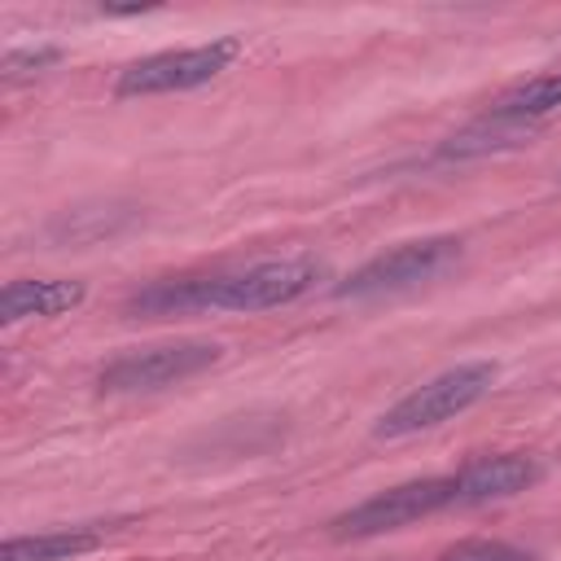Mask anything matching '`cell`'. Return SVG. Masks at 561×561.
Masks as SVG:
<instances>
[{
  "mask_svg": "<svg viewBox=\"0 0 561 561\" xmlns=\"http://www.w3.org/2000/svg\"><path fill=\"white\" fill-rule=\"evenodd\" d=\"M460 259V237H421V241H399L386 254L359 263L346 280L333 285L337 298H377L394 289H412L421 280H434Z\"/></svg>",
  "mask_w": 561,
  "mask_h": 561,
  "instance_id": "6",
  "label": "cell"
},
{
  "mask_svg": "<svg viewBox=\"0 0 561 561\" xmlns=\"http://www.w3.org/2000/svg\"><path fill=\"white\" fill-rule=\"evenodd\" d=\"M495 381V364L491 359H469L456 364L438 377H430L425 386H416L412 394H403L390 412H381V421L373 425V438H408L421 430H434L460 412H469Z\"/></svg>",
  "mask_w": 561,
  "mask_h": 561,
  "instance_id": "2",
  "label": "cell"
},
{
  "mask_svg": "<svg viewBox=\"0 0 561 561\" xmlns=\"http://www.w3.org/2000/svg\"><path fill=\"white\" fill-rule=\"evenodd\" d=\"M105 543L101 526H70V530H44V535H13L0 548V561H75Z\"/></svg>",
  "mask_w": 561,
  "mask_h": 561,
  "instance_id": "10",
  "label": "cell"
},
{
  "mask_svg": "<svg viewBox=\"0 0 561 561\" xmlns=\"http://www.w3.org/2000/svg\"><path fill=\"white\" fill-rule=\"evenodd\" d=\"M324 280V263L311 254H285L263 259L237 272L215 276H180V280H153L149 289L131 294V316H193V311H267L285 307Z\"/></svg>",
  "mask_w": 561,
  "mask_h": 561,
  "instance_id": "1",
  "label": "cell"
},
{
  "mask_svg": "<svg viewBox=\"0 0 561 561\" xmlns=\"http://www.w3.org/2000/svg\"><path fill=\"white\" fill-rule=\"evenodd\" d=\"M535 131H539V123H513V118H491V114H482L478 123H469V127L451 131L447 140H438L434 158H438V162H473V158H491V153L530 145Z\"/></svg>",
  "mask_w": 561,
  "mask_h": 561,
  "instance_id": "8",
  "label": "cell"
},
{
  "mask_svg": "<svg viewBox=\"0 0 561 561\" xmlns=\"http://www.w3.org/2000/svg\"><path fill=\"white\" fill-rule=\"evenodd\" d=\"M438 561H535V557L504 539H460L447 552H438Z\"/></svg>",
  "mask_w": 561,
  "mask_h": 561,
  "instance_id": "12",
  "label": "cell"
},
{
  "mask_svg": "<svg viewBox=\"0 0 561 561\" xmlns=\"http://www.w3.org/2000/svg\"><path fill=\"white\" fill-rule=\"evenodd\" d=\"M224 359L219 342H202V337H180V342H158V346H140L127 351L118 359H110L96 377L101 390L110 394H136V390H162L175 381H188L197 373H206L210 364Z\"/></svg>",
  "mask_w": 561,
  "mask_h": 561,
  "instance_id": "5",
  "label": "cell"
},
{
  "mask_svg": "<svg viewBox=\"0 0 561 561\" xmlns=\"http://www.w3.org/2000/svg\"><path fill=\"white\" fill-rule=\"evenodd\" d=\"M543 478V465L526 451H500V456H482L469 460L460 473H451L456 482V504H491V500H508L530 491Z\"/></svg>",
  "mask_w": 561,
  "mask_h": 561,
  "instance_id": "7",
  "label": "cell"
},
{
  "mask_svg": "<svg viewBox=\"0 0 561 561\" xmlns=\"http://www.w3.org/2000/svg\"><path fill=\"white\" fill-rule=\"evenodd\" d=\"M237 57H241V39L237 35H219V39H206V44H193V48H167V53L140 57L127 70H118L114 92L118 96L188 92V88H202L215 75H224Z\"/></svg>",
  "mask_w": 561,
  "mask_h": 561,
  "instance_id": "3",
  "label": "cell"
},
{
  "mask_svg": "<svg viewBox=\"0 0 561 561\" xmlns=\"http://www.w3.org/2000/svg\"><path fill=\"white\" fill-rule=\"evenodd\" d=\"M158 4H101L105 18H140V13H153Z\"/></svg>",
  "mask_w": 561,
  "mask_h": 561,
  "instance_id": "14",
  "label": "cell"
},
{
  "mask_svg": "<svg viewBox=\"0 0 561 561\" xmlns=\"http://www.w3.org/2000/svg\"><path fill=\"white\" fill-rule=\"evenodd\" d=\"M83 298V280H9L0 289V324H22L31 316H66Z\"/></svg>",
  "mask_w": 561,
  "mask_h": 561,
  "instance_id": "9",
  "label": "cell"
},
{
  "mask_svg": "<svg viewBox=\"0 0 561 561\" xmlns=\"http://www.w3.org/2000/svg\"><path fill=\"white\" fill-rule=\"evenodd\" d=\"M61 61V48H53V44H26V48H9L4 53V61H0V75H4V83H18V79H26V75H39V70H48V66H57Z\"/></svg>",
  "mask_w": 561,
  "mask_h": 561,
  "instance_id": "13",
  "label": "cell"
},
{
  "mask_svg": "<svg viewBox=\"0 0 561 561\" xmlns=\"http://www.w3.org/2000/svg\"><path fill=\"white\" fill-rule=\"evenodd\" d=\"M552 110H561V70L535 75L526 83H513L508 92H500L491 101V118H513V123H539Z\"/></svg>",
  "mask_w": 561,
  "mask_h": 561,
  "instance_id": "11",
  "label": "cell"
},
{
  "mask_svg": "<svg viewBox=\"0 0 561 561\" xmlns=\"http://www.w3.org/2000/svg\"><path fill=\"white\" fill-rule=\"evenodd\" d=\"M456 504V482L451 473L447 478H416V482H399L390 491H377L368 500H359L355 508L337 513L329 522V535L333 539H373V535H390V530H403L438 508H451Z\"/></svg>",
  "mask_w": 561,
  "mask_h": 561,
  "instance_id": "4",
  "label": "cell"
}]
</instances>
